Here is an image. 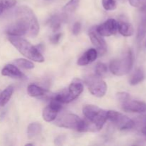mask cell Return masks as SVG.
I'll return each mask as SVG.
<instances>
[{
    "label": "cell",
    "instance_id": "17",
    "mask_svg": "<svg viewBox=\"0 0 146 146\" xmlns=\"http://www.w3.org/2000/svg\"><path fill=\"white\" fill-rule=\"evenodd\" d=\"M145 78V74L141 68H137L130 78V84L132 86L137 85L142 82Z\"/></svg>",
    "mask_w": 146,
    "mask_h": 146
},
{
    "label": "cell",
    "instance_id": "15",
    "mask_svg": "<svg viewBox=\"0 0 146 146\" xmlns=\"http://www.w3.org/2000/svg\"><path fill=\"white\" fill-rule=\"evenodd\" d=\"M118 30L123 36H131L134 33L132 24L127 21L121 20L118 22Z\"/></svg>",
    "mask_w": 146,
    "mask_h": 146
},
{
    "label": "cell",
    "instance_id": "2",
    "mask_svg": "<svg viewBox=\"0 0 146 146\" xmlns=\"http://www.w3.org/2000/svg\"><path fill=\"white\" fill-rule=\"evenodd\" d=\"M8 39L10 43L25 57L35 62L42 63L44 61V56L38 48L30 44L27 40L21 38V36L10 35H9Z\"/></svg>",
    "mask_w": 146,
    "mask_h": 146
},
{
    "label": "cell",
    "instance_id": "10",
    "mask_svg": "<svg viewBox=\"0 0 146 146\" xmlns=\"http://www.w3.org/2000/svg\"><path fill=\"white\" fill-rule=\"evenodd\" d=\"M61 109V104L51 98L49 104L43 111V119L46 122L55 121L58 112Z\"/></svg>",
    "mask_w": 146,
    "mask_h": 146
},
{
    "label": "cell",
    "instance_id": "26",
    "mask_svg": "<svg viewBox=\"0 0 146 146\" xmlns=\"http://www.w3.org/2000/svg\"><path fill=\"white\" fill-rule=\"evenodd\" d=\"M108 68L107 66L104 63H98L96 66V74L100 77H103L106 74Z\"/></svg>",
    "mask_w": 146,
    "mask_h": 146
},
{
    "label": "cell",
    "instance_id": "7",
    "mask_svg": "<svg viewBox=\"0 0 146 146\" xmlns=\"http://www.w3.org/2000/svg\"><path fill=\"white\" fill-rule=\"evenodd\" d=\"M117 98L119 101L121 108L124 111L130 113L146 112L145 103L133 99L128 93H118L117 94Z\"/></svg>",
    "mask_w": 146,
    "mask_h": 146
},
{
    "label": "cell",
    "instance_id": "30",
    "mask_svg": "<svg viewBox=\"0 0 146 146\" xmlns=\"http://www.w3.org/2000/svg\"><path fill=\"white\" fill-rule=\"evenodd\" d=\"M140 119L141 120V121L143 123H146V115H143V116L140 117Z\"/></svg>",
    "mask_w": 146,
    "mask_h": 146
},
{
    "label": "cell",
    "instance_id": "5",
    "mask_svg": "<svg viewBox=\"0 0 146 146\" xmlns=\"http://www.w3.org/2000/svg\"><path fill=\"white\" fill-rule=\"evenodd\" d=\"M55 125L60 128L76 130L79 132L88 131V123L75 114L71 113H63L56 120Z\"/></svg>",
    "mask_w": 146,
    "mask_h": 146
},
{
    "label": "cell",
    "instance_id": "33",
    "mask_svg": "<svg viewBox=\"0 0 146 146\" xmlns=\"http://www.w3.org/2000/svg\"><path fill=\"white\" fill-rule=\"evenodd\" d=\"M145 47H146V41H145Z\"/></svg>",
    "mask_w": 146,
    "mask_h": 146
},
{
    "label": "cell",
    "instance_id": "24",
    "mask_svg": "<svg viewBox=\"0 0 146 146\" xmlns=\"http://www.w3.org/2000/svg\"><path fill=\"white\" fill-rule=\"evenodd\" d=\"M15 63L18 66L25 69H32L34 68V64L31 61L24 58H18L16 60Z\"/></svg>",
    "mask_w": 146,
    "mask_h": 146
},
{
    "label": "cell",
    "instance_id": "3",
    "mask_svg": "<svg viewBox=\"0 0 146 146\" xmlns=\"http://www.w3.org/2000/svg\"><path fill=\"white\" fill-rule=\"evenodd\" d=\"M83 113L96 131L102 129L108 119V111L94 105H86L83 108Z\"/></svg>",
    "mask_w": 146,
    "mask_h": 146
},
{
    "label": "cell",
    "instance_id": "6",
    "mask_svg": "<svg viewBox=\"0 0 146 146\" xmlns=\"http://www.w3.org/2000/svg\"><path fill=\"white\" fill-rule=\"evenodd\" d=\"M84 91V86L78 79H74L68 86V89L64 90L52 97V99L62 104H68L76 99Z\"/></svg>",
    "mask_w": 146,
    "mask_h": 146
},
{
    "label": "cell",
    "instance_id": "13",
    "mask_svg": "<svg viewBox=\"0 0 146 146\" xmlns=\"http://www.w3.org/2000/svg\"><path fill=\"white\" fill-rule=\"evenodd\" d=\"M98 57V52L95 48H90L86 51L78 59L77 64L79 66H86L94 62Z\"/></svg>",
    "mask_w": 146,
    "mask_h": 146
},
{
    "label": "cell",
    "instance_id": "9",
    "mask_svg": "<svg viewBox=\"0 0 146 146\" xmlns=\"http://www.w3.org/2000/svg\"><path fill=\"white\" fill-rule=\"evenodd\" d=\"M108 119L121 131L131 129L135 126V122L132 119L115 111H108Z\"/></svg>",
    "mask_w": 146,
    "mask_h": 146
},
{
    "label": "cell",
    "instance_id": "23",
    "mask_svg": "<svg viewBox=\"0 0 146 146\" xmlns=\"http://www.w3.org/2000/svg\"><path fill=\"white\" fill-rule=\"evenodd\" d=\"M146 34V17H143L141 20L140 25L138 29V35L137 38L139 41H141L144 38Z\"/></svg>",
    "mask_w": 146,
    "mask_h": 146
},
{
    "label": "cell",
    "instance_id": "27",
    "mask_svg": "<svg viewBox=\"0 0 146 146\" xmlns=\"http://www.w3.org/2000/svg\"><path fill=\"white\" fill-rule=\"evenodd\" d=\"M102 4L106 11H112L116 9L115 0H102Z\"/></svg>",
    "mask_w": 146,
    "mask_h": 146
},
{
    "label": "cell",
    "instance_id": "31",
    "mask_svg": "<svg viewBox=\"0 0 146 146\" xmlns=\"http://www.w3.org/2000/svg\"><path fill=\"white\" fill-rule=\"evenodd\" d=\"M141 132H142V133L145 136H146V126L144 127L142 129V131H141Z\"/></svg>",
    "mask_w": 146,
    "mask_h": 146
},
{
    "label": "cell",
    "instance_id": "29",
    "mask_svg": "<svg viewBox=\"0 0 146 146\" xmlns=\"http://www.w3.org/2000/svg\"><path fill=\"white\" fill-rule=\"evenodd\" d=\"M61 36H62V34L61 33H56L54 36L51 37V41L53 44H58V41L61 39Z\"/></svg>",
    "mask_w": 146,
    "mask_h": 146
},
{
    "label": "cell",
    "instance_id": "19",
    "mask_svg": "<svg viewBox=\"0 0 146 146\" xmlns=\"http://www.w3.org/2000/svg\"><path fill=\"white\" fill-rule=\"evenodd\" d=\"M41 129H42V128H41V125L40 123H32L29 124L28 128H27V135H28L29 138H31L36 136L41 133Z\"/></svg>",
    "mask_w": 146,
    "mask_h": 146
},
{
    "label": "cell",
    "instance_id": "14",
    "mask_svg": "<svg viewBox=\"0 0 146 146\" xmlns=\"http://www.w3.org/2000/svg\"><path fill=\"white\" fill-rule=\"evenodd\" d=\"M1 75L14 78H21L24 76L20 70L13 64H7L1 70Z\"/></svg>",
    "mask_w": 146,
    "mask_h": 146
},
{
    "label": "cell",
    "instance_id": "22",
    "mask_svg": "<svg viewBox=\"0 0 146 146\" xmlns=\"http://www.w3.org/2000/svg\"><path fill=\"white\" fill-rule=\"evenodd\" d=\"M17 4V0H0V15L7 10L13 8Z\"/></svg>",
    "mask_w": 146,
    "mask_h": 146
},
{
    "label": "cell",
    "instance_id": "11",
    "mask_svg": "<svg viewBox=\"0 0 146 146\" xmlns=\"http://www.w3.org/2000/svg\"><path fill=\"white\" fill-rule=\"evenodd\" d=\"M96 29L102 36H111L118 31V22L113 19H108L105 22L98 26Z\"/></svg>",
    "mask_w": 146,
    "mask_h": 146
},
{
    "label": "cell",
    "instance_id": "20",
    "mask_svg": "<svg viewBox=\"0 0 146 146\" xmlns=\"http://www.w3.org/2000/svg\"><path fill=\"white\" fill-rule=\"evenodd\" d=\"M63 19H64V17H61L58 15H54L50 18L48 24L54 32H56L60 29Z\"/></svg>",
    "mask_w": 146,
    "mask_h": 146
},
{
    "label": "cell",
    "instance_id": "18",
    "mask_svg": "<svg viewBox=\"0 0 146 146\" xmlns=\"http://www.w3.org/2000/svg\"><path fill=\"white\" fill-rule=\"evenodd\" d=\"M27 92L30 96L38 97L44 95L46 91L42 88L35 85V84H30L27 88Z\"/></svg>",
    "mask_w": 146,
    "mask_h": 146
},
{
    "label": "cell",
    "instance_id": "28",
    "mask_svg": "<svg viewBox=\"0 0 146 146\" xmlns=\"http://www.w3.org/2000/svg\"><path fill=\"white\" fill-rule=\"evenodd\" d=\"M81 23L77 21L76 22L75 24H74L72 28V32L74 35H78L79 34V32L81 31Z\"/></svg>",
    "mask_w": 146,
    "mask_h": 146
},
{
    "label": "cell",
    "instance_id": "16",
    "mask_svg": "<svg viewBox=\"0 0 146 146\" xmlns=\"http://www.w3.org/2000/svg\"><path fill=\"white\" fill-rule=\"evenodd\" d=\"M13 93H14V87L12 86H9L0 94V106H4L9 101Z\"/></svg>",
    "mask_w": 146,
    "mask_h": 146
},
{
    "label": "cell",
    "instance_id": "1",
    "mask_svg": "<svg viewBox=\"0 0 146 146\" xmlns=\"http://www.w3.org/2000/svg\"><path fill=\"white\" fill-rule=\"evenodd\" d=\"M17 19L10 24L7 33L10 36H28L34 37L39 32V25L36 17L31 8L27 6L18 7L16 11Z\"/></svg>",
    "mask_w": 146,
    "mask_h": 146
},
{
    "label": "cell",
    "instance_id": "25",
    "mask_svg": "<svg viewBox=\"0 0 146 146\" xmlns=\"http://www.w3.org/2000/svg\"><path fill=\"white\" fill-rule=\"evenodd\" d=\"M128 1L131 6L146 12V0H128Z\"/></svg>",
    "mask_w": 146,
    "mask_h": 146
},
{
    "label": "cell",
    "instance_id": "4",
    "mask_svg": "<svg viewBox=\"0 0 146 146\" xmlns=\"http://www.w3.org/2000/svg\"><path fill=\"white\" fill-rule=\"evenodd\" d=\"M133 64V56L131 49L127 50L121 56L113 59L110 63V71L115 76H121L128 74Z\"/></svg>",
    "mask_w": 146,
    "mask_h": 146
},
{
    "label": "cell",
    "instance_id": "8",
    "mask_svg": "<svg viewBox=\"0 0 146 146\" xmlns=\"http://www.w3.org/2000/svg\"><path fill=\"white\" fill-rule=\"evenodd\" d=\"M86 84L90 93L94 96L101 98L106 94L107 91V85L105 81L96 74L88 75L85 77Z\"/></svg>",
    "mask_w": 146,
    "mask_h": 146
},
{
    "label": "cell",
    "instance_id": "12",
    "mask_svg": "<svg viewBox=\"0 0 146 146\" xmlns=\"http://www.w3.org/2000/svg\"><path fill=\"white\" fill-rule=\"evenodd\" d=\"M90 40L93 45L96 48L98 54L103 55L107 51V44L101 35L97 32L96 28H92L88 33Z\"/></svg>",
    "mask_w": 146,
    "mask_h": 146
},
{
    "label": "cell",
    "instance_id": "21",
    "mask_svg": "<svg viewBox=\"0 0 146 146\" xmlns=\"http://www.w3.org/2000/svg\"><path fill=\"white\" fill-rule=\"evenodd\" d=\"M80 0H70L63 8V11L64 12V15L67 16V14L73 13L76 11L77 7H78Z\"/></svg>",
    "mask_w": 146,
    "mask_h": 146
},
{
    "label": "cell",
    "instance_id": "32",
    "mask_svg": "<svg viewBox=\"0 0 146 146\" xmlns=\"http://www.w3.org/2000/svg\"><path fill=\"white\" fill-rule=\"evenodd\" d=\"M27 145H33V143H28L27 144Z\"/></svg>",
    "mask_w": 146,
    "mask_h": 146
}]
</instances>
